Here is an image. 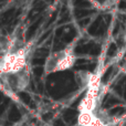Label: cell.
<instances>
[{
	"instance_id": "1",
	"label": "cell",
	"mask_w": 126,
	"mask_h": 126,
	"mask_svg": "<svg viewBox=\"0 0 126 126\" xmlns=\"http://www.w3.org/2000/svg\"><path fill=\"white\" fill-rule=\"evenodd\" d=\"M76 61L74 49L72 47H66L60 51L49 54L44 64V73L48 75L55 72H63L70 70Z\"/></svg>"
},
{
	"instance_id": "2",
	"label": "cell",
	"mask_w": 126,
	"mask_h": 126,
	"mask_svg": "<svg viewBox=\"0 0 126 126\" xmlns=\"http://www.w3.org/2000/svg\"><path fill=\"white\" fill-rule=\"evenodd\" d=\"M30 52V46L24 44L16 52H10L2 55V74H12L28 66L27 59Z\"/></svg>"
},
{
	"instance_id": "3",
	"label": "cell",
	"mask_w": 126,
	"mask_h": 126,
	"mask_svg": "<svg viewBox=\"0 0 126 126\" xmlns=\"http://www.w3.org/2000/svg\"><path fill=\"white\" fill-rule=\"evenodd\" d=\"M29 82H30V71L28 66L17 73L2 74L0 76L1 85L12 93H19L24 91L28 87Z\"/></svg>"
},
{
	"instance_id": "4",
	"label": "cell",
	"mask_w": 126,
	"mask_h": 126,
	"mask_svg": "<svg viewBox=\"0 0 126 126\" xmlns=\"http://www.w3.org/2000/svg\"><path fill=\"white\" fill-rule=\"evenodd\" d=\"M104 126H106V125H104Z\"/></svg>"
}]
</instances>
